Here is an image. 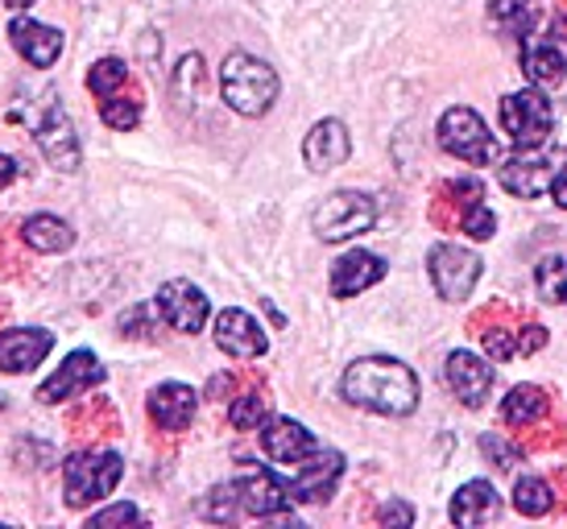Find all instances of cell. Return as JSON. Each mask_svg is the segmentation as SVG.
<instances>
[{"label":"cell","mask_w":567,"mask_h":529,"mask_svg":"<svg viewBox=\"0 0 567 529\" xmlns=\"http://www.w3.org/2000/svg\"><path fill=\"white\" fill-rule=\"evenodd\" d=\"M535 286L543 302H567V252H551L538 261Z\"/></svg>","instance_id":"27"},{"label":"cell","mask_w":567,"mask_h":529,"mask_svg":"<svg viewBox=\"0 0 567 529\" xmlns=\"http://www.w3.org/2000/svg\"><path fill=\"white\" fill-rule=\"evenodd\" d=\"M249 464V459H245ZM290 484L282 476H274L269 467L261 464H249L245 467V480H240V505H245V514L249 517H261V521H290V526H299L295 517L286 514L290 509Z\"/></svg>","instance_id":"9"},{"label":"cell","mask_w":567,"mask_h":529,"mask_svg":"<svg viewBox=\"0 0 567 529\" xmlns=\"http://www.w3.org/2000/svg\"><path fill=\"white\" fill-rule=\"evenodd\" d=\"M348 154H352L348 128L340 125V121H331V116L319 121V125L307 133V141H302V162L316 174H328V170H336V166H344Z\"/></svg>","instance_id":"20"},{"label":"cell","mask_w":567,"mask_h":529,"mask_svg":"<svg viewBox=\"0 0 567 529\" xmlns=\"http://www.w3.org/2000/svg\"><path fill=\"white\" fill-rule=\"evenodd\" d=\"M104 376H109V369L95 360V352L80 348V352H71V356L54 369V376H47V381H42L38 402L59 405V402H66V397H80V393L95 390V385H104Z\"/></svg>","instance_id":"11"},{"label":"cell","mask_w":567,"mask_h":529,"mask_svg":"<svg viewBox=\"0 0 567 529\" xmlns=\"http://www.w3.org/2000/svg\"><path fill=\"white\" fill-rule=\"evenodd\" d=\"M440 145L447 149L452 157L460 162H468V166H488V162H497V141L488 133V125L476 116L473 108H447L440 121Z\"/></svg>","instance_id":"8"},{"label":"cell","mask_w":567,"mask_h":529,"mask_svg":"<svg viewBox=\"0 0 567 529\" xmlns=\"http://www.w3.org/2000/svg\"><path fill=\"white\" fill-rule=\"evenodd\" d=\"M378 224V203L361 195V190H336L316 207L311 216V228L323 245H340V240H352V236L369 232Z\"/></svg>","instance_id":"5"},{"label":"cell","mask_w":567,"mask_h":529,"mask_svg":"<svg viewBox=\"0 0 567 529\" xmlns=\"http://www.w3.org/2000/svg\"><path fill=\"white\" fill-rule=\"evenodd\" d=\"M261 447H266V455L274 464H302L319 443L295 418H266L261 422Z\"/></svg>","instance_id":"19"},{"label":"cell","mask_w":567,"mask_h":529,"mask_svg":"<svg viewBox=\"0 0 567 529\" xmlns=\"http://www.w3.org/2000/svg\"><path fill=\"white\" fill-rule=\"evenodd\" d=\"M302 471L295 476L290 484V492H295V500H316V505H323V500L336 492V484H340V476H344V455L331 452V447H316V452L302 459Z\"/></svg>","instance_id":"15"},{"label":"cell","mask_w":567,"mask_h":529,"mask_svg":"<svg viewBox=\"0 0 567 529\" xmlns=\"http://www.w3.org/2000/svg\"><path fill=\"white\" fill-rule=\"evenodd\" d=\"M278 71L269 63H261L257 54H228L220 66V92L224 104L240 116H266L274 104H278Z\"/></svg>","instance_id":"2"},{"label":"cell","mask_w":567,"mask_h":529,"mask_svg":"<svg viewBox=\"0 0 567 529\" xmlns=\"http://www.w3.org/2000/svg\"><path fill=\"white\" fill-rule=\"evenodd\" d=\"M497 514H502V497L488 480H468L452 497V521L464 529L488 526V521H497Z\"/></svg>","instance_id":"23"},{"label":"cell","mask_w":567,"mask_h":529,"mask_svg":"<svg viewBox=\"0 0 567 529\" xmlns=\"http://www.w3.org/2000/svg\"><path fill=\"white\" fill-rule=\"evenodd\" d=\"M17 178V162L9 154H0V190L9 187V183H13Z\"/></svg>","instance_id":"42"},{"label":"cell","mask_w":567,"mask_h":529,"mask_svg":"<svg viewBox=\"0 0 567 529\" xmlns=\"http://www.w3.org/2000/svg\"><path fill=\"white\" fill-rule=\"evenodd\" d=\"M125 79H128V66L121 63V59H100V63L87 71V92L100 95V100H109Z\"/></svg>","instance_id":"31"},{"label":"cell","mask_w":567,"mask_h":529,"mask_svg":"<svg viewBox=\"0 0 567 529\" xmlns=\"http://www.w3.org/2000/svg\"><path fill=\"white\" fill-rule=\"evenodd\" d=\"M443 376H447L452 393H456L468 409H481L488 390H493V369H488L481 356H473V352H452L447 364H443Z\"/></svg>","instance_id":"18"},{"label":"cell","mask_w":567,"mask_h":529,"mask_svg":"<svg viewBox=\"0 0 567 529\" xmlns=\"http://www.w3.org/2000/svg\"><path fill=\"white\" fill-rule=\"evenodd\" d=\"M145 517L142 509L133 505V500H121V505H112V509H104V514H92L87 517V526L92 529H116V526H142Z\"/></svg>","instance_id":"34"},{"label":"cell","mask_w":567,"mask_h":529,"mask_svg":"<svg viewBox=\"0 0 567 529\" xmlns=\"http://www.w3.org/2000/svg\"><path fill=\"white\" fill-rule=\"evenodd\" d=\"M555 174H559V166H555L551 154H543V149H518L502 166V187L509 195H518V199H538V195L551 190Z\"/></svg>","instance_id":"13"},{"label":"cell","mask_w":567,"mask_h":529,"mask_svg":"<svg viewBox=\"0 0 567 529\" xmlns=\"http://www.w3.org/2000/svg\"><path fill=\"white\" fill-rule=\"evenodd\" d=\"M555 116H559V108L538 87H526V92H514L502 100V128L505 137L514 141V149H543V145H551Z\"/></svg>","instance_id":"3"},{"label":"cell","mask_w":567,"mask_h":529,"mask_svg":"<svg viewBox=\"0 0 567 529\" xmlns=\"http://www.w3.org/2000/svg\"><path fill=\"white\" fill-rule=\"evenodd\" d=\"M38 149L47 157L54 170H80L83 162V149H80V133H75V121H71V112L66 104L59 100V92H50L42 100V116H38Z\"/></svg>","instance_id":"7"},{"label":"cell","mask_w":567,"mask_h":529,"mask_svg":"<svg viewBox=\"0 0 567 529\" xmlns=\"http://www.w3.org/2000/svg\"><path fill=\"white\" fill-rule=\"evenodd\" d=\"M150 323H154V307H128L116 328H121V335L137 340V335H150Z\"/></svg>","instance_id":"38"},{"label":"cell","mask_w":567,"mask_h":529,"mask_svg":"<svg viewBox=\"0 0 567 529\" xmlns=\"http://www.w3.org/2000/svg\"><path fill=\"white\" fill-rule=\"evenodd\" d=\"M378 521L381 526H410V521H414V509H410L406 500H385L378 509Z\"/></svg>","instance_id":"39"},{"label":"cell","mask_w":567,"mask_h":529,"mask_svg":"<svg viewBox=\"0 0 567 529\" xmlns=\"http://www.w3.org/2000/svg\"><path fill=\"white\" fill-rule=\"evenodd\" d=\"M522 71L535 87H555L567 79V17H551L547 30L522 33Z\"/></svg>","instance_id":"6"},{"label":"cell","mask_w":567,"mask_h":529,"mask_svg":"<svg viewBox=\"0 0 567 529\" xmlns=\"http://www.w3.org/2000/svg\"><path fill=\"white\" fill-rule=\"evenodd\" d=\"M493 21H505L509 33H530V0H493Z\"/></svg>","instance_id":"33"},{"label":"cell","mask_w":567,"mask_h":529,"mask_svg":"<svg viewBox=\"0 0 567 529\" xmlns=\"http://www.w3.org/2000/svg\"><path fill=\"white\" fill-rule=\"evenodd\" d=\"M17 447H21V452L30 447V452H33V455H17V464H21V467H50V459H54V452H50L47 443H33V438H21Z\"/></svg>","instance_id":"40"},{"label":"cell","mask_w":567,"mask_h":529,"mask_svg":"<svg viewBox=\"0 0 567 529\" xmlns=\"http://www.w3.org/2000/svg\"><path fill=\"white\" fill-rule=\"evenodd\" d=\"M547 414V393L538 390V385H514L509 397L502 402V418L509 426H530Z\"/></svg>","instance_id":"25"},{"label":"cell","mask_w":567,"mask_h":529,"mask_svg":"<svg viewBox=\"0 0 567 529\" xmlns=\"http://www.w3.org/2000/svg\"><path fill=\"white\" fill-rule=\"evenodd\" d=\"M100 116L104 125H112L116 133H128V128L142 125V100H128V95H109L100 104Z\"/></svg>","instance_id":"30"},{"label":"cell","mask_w":567,"mask_h":529,"mask_svg":"<svg viewBox=\"0 0 567 529\" xmlns=\"http://www.w3.org/2000/svg\"><path fill=\"white\" fill-rule=\"evenodd\" d=\"M158 314L171 323L174 331H183V335H199L207 328V314H212V302L199 286H190L187 278H174L166 281L158 290Z\"/></svg>","instance_id":"12"},{"label":"cell","mask_w":567,"mask_h":529,"mask_svg":"<svg viewBox=\"0 0 567 529\" xmlns=\"http://www.w3.org/2000/svg\"><path fill=\"white\" fill-rule=\"evenodd\" d=\"M481 340H485V352H488L493 360L518 356V331H509V328H488V331H481Z\"/></svg>","instance_id":"36"},{"label":"cell","mask_w":567,"mask_h":529,"mask_svg":"<svg viewBox=\"0 0 567 529\" xmlns=\"http://www.w3.org/2000/svg\"><path fill=\"white\" fill-rule=\"evenodd\" d=\"M426 269H431V281H435L440 298H447V302H464L473 294L476 281H481V257L460 249V245H435L426 252Z\"/></svg>","instance_id":"10"},{"label":"cell","mask_w":567,"mask_h":529,"mask_svg":"<svg viewBox=\"0 0 567 529\" xmlns=\"http://www.w3.org/2000/svg\"><path fill=\"white\" fill-rule=\"evenodd\" d=\"M145 409H150V422H154L158 431L178 435V431H187L190 422H195L199 397H195V390L183 385V381H166V385H158V390L150 393Z\"/></svg>","instance_id":"17"},{"label":"cell","mask_w":567,"mask_h":529,"mask_svg":"<svg viewBox=\"0 0 567 529\" xmlns=\"http://www.w3.org/2000/svg\"><path fill=\"white\" fill-rule=\"evenodd\" d=\"M228 418H233L237 431H252V426H261V422H266V397H261L257 390L240 393L237 402H233V409H228Z\"/></svg>","instance_id":"32"},{"label":"cell","mask_w":567,"mask_h":529,"mask_svg":"<svg viewBox=\"0 0 567 529\" xmlns=\"http://www.w3.org/2000/svg\"><path fill=\"white\" fill-rule=\"evenodd\" d=\"M381 278H385V261L373 257V252H364V249H352L336 261V269H331V294L357 298L361 290L378 286Z\"/></svg>","instance_id":"22"},{"label":"cell","mask_w":567,"mask_h":529,"mask_svg":"<svg viewBox=\"0 0 567 529\" xmlns=\"http://www.w3.org/2000/svg\"><path fill=\"white\" fill-rule=\"evenodd\" d=\"M460 224H464V232L473 236V240H488V236L497 232V216H493V211H488V207H485L481 199L464 207V216H460Z\"/></svg>","instance_id":"35"},{"label":"cell","mask_w":567,"mask_h":529,"mask_svg":"<svg viewBox=\"0 0 567 529\" xmlns=\"http://www.w3.org/2000/svg\"><path fill=\"white\" fill-rule=\"evenodd\" d=\"M204 514H207V521H216V526L237 521V517L245 514V505H240V484H216L204 505Z\"/></svg>","instance_id":"29"},{"label":"cell","mask_w":567,"mask_h":529,"mask_svg":"<svg viewBox=\"0 0 567 529\" xmlns=\"http://www.w3.org/2000/svg\"><path fill=\"white\" fill-rule=\"evenodd\" d=\"M125 476V459L116 452H75L63 464L66 505L71 509H87L92 500H104Z\"/></svg>","instance_id":"4"},{"label":"cell","mask_w":567,"mask_h":529,"mask_svg":"<svg viewBox=\"0 0 567 529\" xmlns=\"http://www.w3.org/2000/svg\"><path fill=\"white\" fill-rule=\"evenodd\" d=\"M551 199L559 203V207H567V166H559V174H555V183H551Z\"/></svg>","instance_id":"41"},{"label":"cell","mask_w":567,"mask_h":529,"mask_svg":"<svg viewBox=\"0 0 567 529\" xmlns=\"http://www.w3.org/2000/svg\"><path fill=\"white\" fill-rule=\"evenodd\" d=\"M514 509L522 517H547L555 509V492L547 480H538V476H522L514 484Z\"/></svg>","instance_id":"26"},{"label":"cell","mask_w":567,"mask_h":529,"mask_svg":"<svg viewBox=\"0 0 567 529\" xmlns=\"http://www.w3.org/2000/svg\"><path fill=\"white\" fill-rule=\"evenodd\" d=\"M54 348V331L13 328L0 331V373H33Z\"/></svg>","instance_id":"16"},{"label":"cell","mask_w":567,"mask_h":529,"mask_svg":"<svg viewBox=\"0 0 567 529\" xmlns=\"http://www.w3.org/2000/svg\"><path fill=\"white\" fill-rule=\"evenodd\" d=\"M204 92H207L204 59H199V54H187V59L178 63V71H174V95L190 108L195 100H204Z\"/></svg>","instance_id":"28"},{"label":"cell","mask_w":567,"mask_h":529,"mask_svg":"<svg viewBox=\"0 0 567 529\" xmlns=\"http://www.w3.org/2000/svg\"><path fill=\"white\" fill-rule=\"evenodd\" d=\"M21 240L30 245L33 252H66L75 245V228L66 224L63 216H30L21 224Z\"/></svg>","instance_id":"24"},{"label":"cell","mask_w":567,"mask_h":529,"mask_svg":"<svg viewBox=\"0 0 567 529\" xmlns=\"http://www.w3.org/2000/svg\"><path fill=\"white\" fill-rule=\"evenodd\" d=\"M4 4H9V9H30L33 0H4Z\"/></svg>","instance_id":"43"},{"label":"cell","mask_w":567,"mask_h":529,"mask_svg":"<svg viewBox=\"0 0 567 529\" xmlns=\"http://www.w3.org/2000/svg\"><path fill=\"white\" fill-rule=\"evenodd\" d=\"M481 452L488 455V464L502 467V471H509L514 464H522V452H518V447H514V443H505V438H497V435H485V438H481Z\"/></svg>","instance_id":"37"},{"label":"cell","mask_w":567,"mask_h":529,"mask_svg":"<svg viewBox=\"0 0 567 529\" xmlns=\"http://www.w3.org/2000/svg\"><path fill=\"white\" fill-rule=\"evenodd\" d=\"M216 343H220V352H228L233 360H257L269 352V340H266V331H261V323H257L249 311H240V307L216 314Z\"/></svg>","instance_id":"14"},{"label":"cell","mask_w":567,"mask_h":529,"mask_svg":"<svg viewBox=\"0 0 567 529\" xmlns=\"http://www.w3.org/2000/svg\"><path fill=\"white\" fill-rule=\"evenodd\" d=\"M340 397L348 405H361L369 414L406 418L419 409V376L394 356H364L348 364L340 376Z\"/></svg>","instance_id":"1"},{"label":"cell","mask_w":567,"mask_h":529,"mask_svg":"<svg viewBox=\"0 0 567 529\" xmlns=\"http://www.w3.org/2000/svg\"><path fill=\"white\" fill-rule=\"evenodd\" d=\"M9 42L17 46V54L30 66H54L59 54H63V33L54 25H42V21H30V17H17L9 25Z\"/></svg>","instance_id":"21"}]
</instances>
